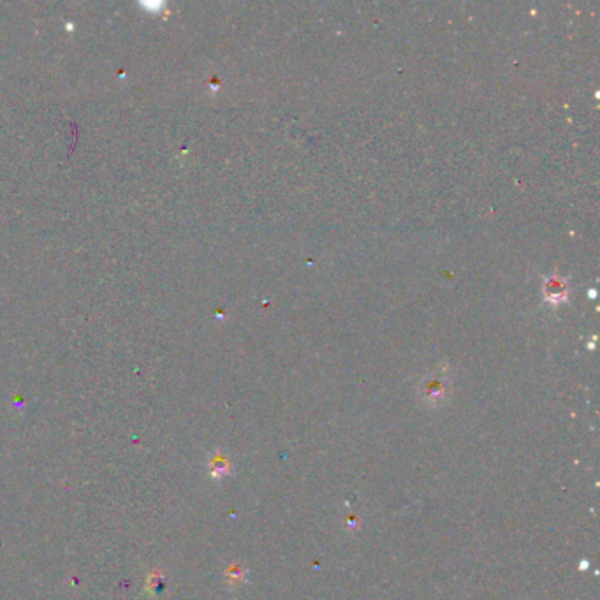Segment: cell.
Segmentation results:
<instances>
[{
    "instance_id": "6da1fadb",
    "label": "cell",
    "mask_w": 600,
    "mask_h": 600,
    "mask_svg": "<svg viewBox=\"0 0 600 600\" xmlns=\"http://www.w3.org/2000/svg\"><path fill=\"white\" fill-rule=\"evenodd\" d=\"M548 287H553V291H548V298H558V296H564L565 294V287H564V282H560L558 278H555V280L548 282Z\"/></svg>"
}]
</instances>
